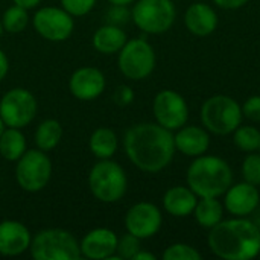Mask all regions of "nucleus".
Instances as JSON below:
<instances>
[{
  "label": "nucleus",
  "mask_w": 260,
  "mask_h": 260,
  "mask_svg": "<svg viewBox=\"0 0 260 260\" xmlns=\"http://www.w3.org/2000/svg\"><path fill=\"white\" fill-rule=\"evenodd\" d=\"M155 254H152V253H149V251H143V250H140L136 256H134V259L133 260H155Z\"/></svg>",
  "instance_id": "nucleus-38"
},
{
  "label": "nucleus",
  "mask_w": 260,
  "mask_h": 260,
  "mask_svg": "<svg viewBox=\"0 0 260 260\" xmlns=\"http://www.w3.org/2000/svg\"><path fill=\"white\" fill-rule=\"evenodd\" d=\"M37 98L26 88L15 87L0 99V117L8 128H24L37 116Z\"/></svg>",
  "instance_id": "nucleus-10"
},
{
  "label": "nucleus",
  "mask_w": 260,
  "mask_h": 260,
  "mask_svg": "<svg viewBox=\"0 0 260 260\" xmlns=\"http://www.w3.org/2000/svg\"><path fill=\"white\" fill-rule=\"evenodd\" d=\"M242 108L230 96L215 94L201 107V122L209 133L229 136L242 122Z\"/></svg>",
  "instance_id": "nucleus-6"
},
{
  "label": "nucleus",
  "mask_w": 260,
  "mask_h": 260,
  "mask_svg": "<svg viewBox=\"0 0 260 260\" xmlns=\"http://www.w3.org/2000/svg\"><path fill=\"white\" fill-rule=\"evenodd\" d=\"M244 181L260 186V152H248L242 163Z\"/></svg>",
  "instance_id": "nucleus-30"
},
{
  "label": "nucleus",
  "mask_w": 260,
  "mask_h": 260,
  "mask_svg": "<svg viewBox=\"0 0 260 260\" xmlns=\"http://www.w3.org/2000/svg\"><path fill=\"white\" fill-rule=\"evenodd\" d=\"M32 24L40 37L53 43L69 40L75 29L73 17L66 9L56 6L40 8L32 17Z\"/></svg>",
  "instance_id": "nucleus-11"
},
{
  "label": "nucleus",
  "mask_w": 260,
  "mask_h": 260,
  "mask_svg": "<svg viewBox=\"0 0 260 260\" xmlns=\"http://www.w3.org/2000/svg\"><path fill=\"white\" fill-rule=\"evenodd\" d=\"M259 152H260V148H259Z\"/></svg>",
  "instance_id": "nucleus-42"
},
{
  "label": "nucleus",
  "mask_w": 260,
  "mask_h": 260,
  "mask_svg": "<svg viewBox=\"0 0 260 260\" xmlns=\"http://www.w3.org/2000/svg\"><path fill=\"white\" fill-rule=\"evenodd\" d=\"M163 224V215L160 209L152 203H137L128 209L125 215V229L136 238L149 239L155 236Z\"/></svg>",
  "instance_id": "nucleus-13"
},
{
  "label": "nucleus",
  "mask_w": 260,
  "mask_h": 260,
  "mask_svg": "<svg viewBox=\"0 0 260 260\" xmlns=\"http://www.w3.org/2000/svg\"><path fill=\"white\" fill-rule=\"evenodd\" d=\"M123 149L129 161L142 172L157 174L166 169L175 155L172 131L157 122L133 125L123 137Z\"/></svg>",
  "instance_id": "nucleus-1"
},
{
  "label": "nucleus",
  "mask_w": 260,
  "mask_h": 260,
  "mask_svg": "<svg viewBox=\"0 0 260 260\" xmlns=\"http://www.w3.org/2000/svg\"><path fill=\"white\" fill-rule=\"evenodd\" d=\"M9 72V59L6 56V53L0 49V81H3L6 78Z\"/></svg>",
  "instance_id": "nucleus-36"
},
{
  "label": "nucleus",
  "mask_w": 260,
  "mask_h": 260,
  "mask_svg": "<svg viewBox=\"0 0 260 260\" xmlns=\"http://www.w3.org/2000/svg\"><path fill=\"white\" fill-rule=\"evenodd\" d=\"M27 23H29L27 9H24L18 5L9 6L2 15V24H3L5 32H8V34L23 32L26 29Z\"/></svg>",
  "instance_id": "nucleus-26"
},
{
  "label": "nucleus",
  "mask_w": 260,
  "mask_h": 260,
  "mask_svg": "<svg viewBox=\"0 0 260 260\" xmlns=\"http://www.w3.org/2000/svg\"><path fill=\"white\" fill-rule=\"evenodd\" d=\"M175 149L187 157H200L209 151L210 136L206 128L197 125H184L174 136Z\"/></svg>",
  "instance_id": "nucleus-18"
},
{
  "label": "nucleus",
  "mask_w": 260,
  "mask_h": 260,
  "mask_svg": "<svg viewBox=\"0 0 260 260\" xmlns=\"http://www.w3.org/2000/svg\"><path fill=\"white\" fill-rule=\"evenodd\" d=\"M61 139H62V126L56 119L43 120L37 126L35 136H34V142H35L37 148L44 152L55 149L59 145Z\"/></svg>",
  "instance_id": "nucleus-24"
},
{
  "label": "nucleus",
  "mask_w": 260,
  "mask_h": 260,
  "mask_svg": "<svg viewBox=\"0 0 260 260\" xmlns=\"http://www.w3.org/2000/svg\"><path fill=\"white\" fill-rule=\"evenodd\" d=\"M248 2H250V0H213V3H215L216 6H219V8H222V9H230V11L239 9V8H242V6H245Z\"/></svg>",
  "instance_id": "nucleus-35"
},
{
  "label": "nucleus",
  "mask_w": 260,
  "mask_h": 260,
  "mask_svg": "<svg viewBox=\"0 0 260 260\" xmlns=\"http://www.w3.org/2000/svg\"><path fill=\"white\" fill-rule=\"evenodd\" d=\"M224 209L232 215L238 218H247L250 216L260 203V192L257 186L250 184L247 181L232 184L227 192L224 193Z\"/></svg>",
  "instance_id": "nucleus-14"
},
{
  "label": "nucleus",
  "mask_w": 260,
  "mask_h": 260,
  "mask_svg": "<svg viewBox=\"0 0 260 260\" xmlns=\"http://www.w3.org/2000/svg\"><path fill=\"white\" fill-rule=\"evenodd\" d=\"M192 215L200 227L210 230L224 219V204L218 198H201Z\"/></svg>",
  "instance_id": "nucleus-23"
},
{
  "label": "nucleus",
  "mask_w": 260,
  "mask_h": 260,
  "mask_svg": "<svg viewBox=\"0 0 260 260\" xmlns=\"http://www.w3.org/2000/svg\"><path fill=\"white\" fill-rule=\"evenodd\" d=\"M210 251L224 260H251L260 254V227L247 218L222 219L207 236Z\"/></svg>",
  "instance_id": "nucleus-2"
},
{
  "label": "nucleus",
  "mask_w": 260,
  "mask_h": 260,
  "mask_svg": "<svg viewBox=\"0 0 260 260\" xmlns=\"http://www.w3.org/2000/svg\"><path fill=\"white\" fill-rule=\"evenodd\" d=\"M198 195L189 186H174L163 197L165 212L175 218H186L193 213Z\"/></svg>",
  "instance_id": "nucleus-20"
},
{
  "label": "nucleus",
  "mask_w": 260,
  "mask_h": 260,
  "mask_svg": "<svg viewBox=\"0 0 260 260\" xmlns=\"http://www.w3.org/2000/svg\"><path fill=\"white\" fill-rule=\"evenodd\" d=\"M111 5H125V6H128V5H131V3H134L136 0H108Z\"/></svg>",
  "instance_id": "nucleus-39"
},
{
  "label": "nucleus",
  "mask_w": 260,
  "mask_h": 260,
  "mask_svg": "<svg viewBox=\"0 0 260 260\" xmlns=\"http://www.w3.org/2000/svg\"><path fill=\"white\" fill-rule=\"evenodd\" d=\"M113 101L117 107H128L134 101V91L129 85H119L113 93Z\"/></svg>",
  "instance_id": "nucleus-34"
},
{
  "label": "nucleus",
  "mask_w": 260,
  "mask_h": 260,
  "mask_svg": "<svg viewBox=\"0 0 260 260\" xmlns=\"http://www.w3.org/2000/svg\"><path fill=\"white\" fill-rule=\"evenodd\" d=\"M184 26L197 37H209L218 27L216 11L207 3H192L184 12Z\"/></svg>",
  "instance_id": "nucleus-19"
},
{
  "label": "nucleus",
  "mask_w": 260,
  "mask_h": 260,
  "mask_svg": "<svg viewBox=\"0 0 260 260\" xmlns=\"http://www.w3.org/2000/svg\"><path fill=\"white\" fill-rule=\"evenodd\" d=\"M126 41H128V37H126L125 30L120 26L110 24V23L101 26L93 34V38H91L93 47L102 55L119 53Z\"/></svg>",
  "instance_id": "nucleus-21"
},
{
  "label": "nucleus",
  "mask_w": 260,
  "mask_h": 260,
  "mask_svg": "<svg viewBox=\"0 0 260 260\" xmlns=\"http://www.w3.org/2000/svg\"><path fill=\"white\" fill-rule=\"evenodd\" d=\"M32 235L20 221L5 219L0 222V256L15 257L29 250Z\"/></svg>",
  "instance_id": "nucleus-17"
},
{
  "label": "nucleus",
  "mask_w": 260,
  "mask_h": 260,
  "mask_svg": "<svg viewBox=\"0 0 260 260\" xmlns=\"http://www.w3.org/2000/svg\"><path fill=\"white\" fill-rule=\"evenodd\" d=\"M12 2L14 5H18L24 9H34L41 3V0H12Z\"/></svg>",
  "instance_id": "nucleus-37"
},
{
  "label": "nucleus",
  "mask_w": 260,
  "mask_h": 260,
  "mask_svg": "<svg viewBox=\"0 0 260 260\" xmlns=\"http://www.w3.org/2000/svg\"><path fill=\"white\" fill-rule=\"evenodd\" d=\"M5 128H6V125L3 123V120H2V117H0V136H2V133L5 131Z\"/></svg>",
  "instance_id": "nucleus-40"
},
{
  "label": "nucleus",
  "mask_w": 260,
  "mask_h": 260,
  "mask_svg": "<svg viewBox=\"0 0 260 260\" xmlns=\"http://www.w3.org/2000/svg\"><path fill=\"white\" fill-rule=\"evenodd\" d=\"M131 18L142 32L160 35L174 26L177 8L172 0H137Z\"/></svg>",
  "instance_id": "nucleus-7"
},
{
  "label": "nucleus",
  "mask_w": 260,
  "mask_h": 260,
  "mask_svg": "<svg viewBox=\"0 0 260 260\" xmlns=\"http://www.w3.org/2000/svg\"><path fill=\"white\" fill-rule=\"evenodd\" d=\"M29 253L35 260H78L81 259L79 242L62 229H46L32 236Z\"/></svg>",
  "instance_id": "nucleus-5"
},
{
  "label": "nucleus",
  "mask_w": 260,
  "mask_h": 260,
  "mask_svg": "<svg viewBox=\"0 0 260 260\" xmlns=\"http://www.w3.org/2000/svg\"><path fill=\"white\" fill-rule=\"evenodd\" d=\"M3 32H5V29H3V24H2V20H0V37L3 35Z\"/></svg>",
  "instance_id": "nucleus-41"
},
{
  "label": "nucleus",
  "mask_w": 260,
  "mask_h": 260,
  "mask_svg": "<svg viewBox=\"0 0 260 260\" xmlns=\"http://www.w3.org/2000/svg\"><path fill=\"white\" fill-rule=\"evenodd\" d=\"M88 187L91 195L105 204L120 201L128 189V178L123 168L111 158L99 160L90 169Z\"/></svg>",
  "instance_id": "nucleus-4"
},
{
  "label": "nucleus",
  "mask_w": 260,
  "mask_h": 260,
  "mask_svg": "<svg viewBox=\"0 0 260 260\" xmlns=\"http://www.w3.org/2000/svg\"><path fill=\"white\" fill-rule=\"evenodd\" d=\"M165 260H201L203 256L201 253L193 248L192 245L189 244H183V242H178V244H172L169 245L165 251H163V256Z\"/></svg>",
  "instance_id": "nucleus-28"
},
{
  "label": "nucleus",
  "mask_w": 260,
  "mask_h": 260,
  "mask_svg": "<svg viewBox=\"0 0 260 260\" xmlns=\"http://www.w3.org/2000/svg\"><path fill=\"white\" fill-rule=\"evenodd\" d=\"M140 250H142L140 239L136 238L134 235L128 233V232L122 238L117 239L116 254L120 257V260H133Z\"/></svg>",
  "instance_id": "nucleus-29"
},
{
  "label": "nucleus",
  "mask_w": 260,
  "mask_h": 260,
  "mask_svg": "<svg viewBox=\"0 0 260 260\" xmlns=\"http://www.w3.org/2000/svg\"><path fill=\"white\" fill-rule=\"evenodd\" d=\"M155 122L169 131H177L187 123L189 107L186 99L175 90H161L152 102Z\"/></svg>",
  "instance_id": "nucleus-12"
},
{
  "label": "nucleus",
  "mask_w": 260,
  "mask_h": 260,
  "mask_svg": "<svg viewBox=\"0 0 260 260\" xmlns=\"http://www.w3.org/2000/svg\"><path fill=\"white\" fill-rule=\"evenodd\" d=\"M129 18H131V11L125 5H113L107 11V23L110 24L122 26V24H126Z\"/></svg>",
  "instance_id": "nucleus-32"
},
{
  "label": "nucleus",
  "mask_w": 260,
  "mask_h": 260,
  "mask_svg": "<svg viewBox=\"0 0 260 260\" xmlns=\"http://www.w3.org/2000/svg\"><path fill=\"white\" fill-rule=\"evenodd\" d=\"M96 5V0H61V8L72 17L87 15Z\"/></svg>",
  "instance_id": "nucleus-31"
},
{
  "label": "nucleus",
  "mask_w": 260,
  "mask_h": 260,
  "mask_svg": "<svg viewBox=\"0 0 260 260\" xmlns=\"http://www.w3.org/2000/svg\"><path fill=\"white\" fill-rule=\"evenodd\" d=\"M52 178V161L41 149H26L15 161V180L24 192L43 190Z\"/></svg>",
  "instance_id": "nucleus-8"
},
{
  "label": "nucleus",
  "mask_w": 260,
  "mask_h": 260,
  "mask_svg": "<svg viewBox=\"0 0 260 260\" xmlns=\"http://www.w3.org/2000/svg\"><path fill=\"white\" fill-rule=\"evenodd\" d=\"M117 235L110 229H94L79 242L81 257L90 260H108L116 254Z\"/></svg>",
  "instance_id": "nucleus-16"
},
{
  "label": "nucleus",
  "mask_w": 260,
  "mask_h": 260,
  "mask_svg": "<svg viewBox=\"0 0 260 260\" xmlns=\"http://www.w3.org/2000/svg\"><path fill=\"white\" fill-rule=\"evenodd\" d=\"M26 152V139L20 128H5L0 136V155L6 161H17Z\"/></svg>",
  "instance_id": "nucleus-25"
},
{
  "label": "nucleus",
  "mask_w": 260,
  "mask_h": 260,
  "mask_svg": "<svg viewBox=\"0 0 260 260\" xmlns=\"http://www.w3.org/2000/svg\"><path fill=\"white\" fill-rule=\"evenodd\" d=\"M233 143L244 152H256L260 148V131L256 126H238L233 131Z\"/></svg>",
  "instance_id": "nucleus-27"
},
{
  "label": "nucleus",
  "mask_w": 260,
  "mask_h": 260,
  "mask_svg": "<svg viewBox=\"0 0 260 260\" xmlns=\"http://www.w3.org/2000/svg\"><path fill=\"white\" fill-rule=\"evenodd\" d=\"M186 181L198 198H219L233 184V171L227 160L203 154L187 168Z\"/></svg>",
  "instance_id": "nucleus-3"
},
{
  "label": "nucleus",
  "mask_w": 260,
  "mask_h": 260,
  "mask_svg": "<svg viewBox=\"0 0 260 260\" xmlns=\"http://www.w3.org/2000/svg\"><path fill=\"white\" fill-rule=\"evenodd\" d=\"M155 62V50L145 38L128 40L117 56L120 73L131 81L146 79L154 72Z\"/></svg>",
  "instance_id": "nucleus-9"
},
{
  "label": "nucleus",
  "mask_w": 260,
  "mask_h": 260,
  "mask_svg": "<svg viewBox=\"0 0 260 260\" xmlns=\"http://www.w3.org/2000/svg\"><path fill=\"white\" fill-rule=\"evenodd\" d=\"M242 108V116L251 122H256L259 123L260 122V96L256 94V96H251L248 98L244 105L241 107Z\"/></svg>",
  "instance_id": "nucleus-33"
},
{
  "label": "nucleus",
  "mask_w": 260,
  "mask_h": 260,
  "mask_svg": "<svg viewBox=\"0 0 260 260\" xmlns=\"http://www.w3.org/2000/svg\"><path fill=\"white\" fill-rule=\"evenodd\" d=\"M105 87V75L96 67H81L75 70L69 79V90L79 101H93L99 98Z\"/></svg>",
  "instance_id": "nucleus-15"
},
{
  "label": "nucleus",
  "mask_w": 260,
  "mask_h": 260,
  "mask_svg": "<svg viewBox=\"0 0 260 260\" xmlns=\"http://www.w3.org/2000/svg\"><path fill=\"white\" fill-rule=\"evenodd\" d=\"M88 148L98 160L111 158L119 148L117 134L110 128L101 126L91 133L88 140Z\"/></svg>",
  "instance_id": "nucleus-22"
}]
</instances>
